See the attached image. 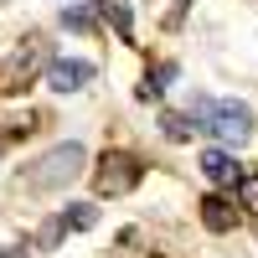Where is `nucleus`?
<instances>
[{"mask_svg": "<svg viewBox=\"0 0 258 258\" xmlns=\"http://www.w3.org/2000/svg\"><path fill=\"white\" fill-rule=\"evenodd\" d=\"M202 222L212 232H232L238 227V207H232L227 197H202Z\"/></svg>", "mask_w": 258, "mask_h": 258, "instance_id": "obj_7", "label": "nucleus"}, {"mask_svg": "<svg viewBox=\"0 0 258 258\" xmlns=\"http://www.w3.org/2000/svg\"><path fill=\"white\" fill-rule=\"evenodd\" d=\"M88 78H93V62H83V57H57L52 68H47V83H52L57 93H78Z\"/></svg>", "mask_w": 258, "mask_h": 258, "instance_id": "obj_5", "label": "nucleus"}, {"mask_svg": "<svg viewBox=\"0 0 258 258\" xmlns=\"http://www.w3.org/2000/svg\"><path fill=\"white\" fill-rule=\"evenodd\" d=\"M83 160H88V150H83L78 140L47 150V155H41V160L26 170V191H57V186H68L78 170H83Z\"/></svg>", "mask_w": 258, "mask_h": 258, "instance_id": "obj_2", "label": "nucleus"}, {"mask_svg": "<svg viewBox=\"0 0 258 258\" xmlns=\"http://www.w3.org/2000/svg\"><path fill=\"white\" fill-rule=\"evenodd\" d=\"M202 176L217 181V186H238L243 170H238V160H232L227 150H207V155H202Z\"/></svg>", "mask_w": 258, "mask_h": 258, "instance_id": "obj_6", "label": "nucleus"}, {"mask_svg": "<svg viewBox=\"0 0 258 258\" xmlns=\"http://www.w3.org/2000/svg\"><path fill=\"white\" fill-rule=\"evenodd\" d=\"M41 62H47V41H41V36H26V41L11 52V62L0 68V88H6V93H21V88L36 78Z\"/></svg>", "mask_w": 258, "mask_h": 258, "instance_id": "obj_4", "label": "nucleus"}, {"mask_svg": "<svg viewBox=\"0 0 258 258\" xmlns=\"http://www.w3.org/2000/svg\"><path fill=\"white\" fill-rule=\"evenodd\" d=\"M98 11L109 16V21H114V31L129 41V6H124V0H98Z\"/></svg>", "mask_w": 258, "mask_h": 258, "instance_id": "obj_10", "label": "nucleus"}, {"mask_svg": "<svg viewBox=\"0 0 258 258\" xmlns=\"http://www.w3.org/2000/svg\"><path fill=\"white\" fill-rule=\"evenodd\" d=\"M57 222H62V232H88V227L98 222V207H88V202H73V207L57 217Z\"/></svg>", "mask_w": 258, "mask_h": 258, "instance_id": "obj_8", "label": "nucleus"}, {"mask_svg": "<svg viewBox=\"0 0 258 258\" xmlns=\"http://www.w3.org/2000/svg\"><path fill=\"white\" fill-rule=\"evenodd\" d=\"M165 135H170V140H191V124H186V114H165Z\"/></svg>", "mask_w": 258, "mask_h": 258, "instance_id": "obj_13", "label": "nucleus"}, {"mask_svg": "<svg viewBox=\"0 0 258 258\" xmlns=\"http://www.w3.org/2000/svg\"><path fill=\"white\" fill-rule=\"evenodd\" d=\"M170 78H176V68H170V62H165V68H150V78L140 83V98H160Z\"/></svg>", "mask_w": 258, "mask_h": 258, "instance_id": "obj_9", "label": "nucleus"}, {"mask_svg": "<svg viewBox=\"0 0 258 258\" xmlns=\"http://www.w3.org/2000/svg\"><path fill=\"white\" fill-rule=\"evenodd\" d=\"M145 176V165L135 155H124V150H109V155L98 160L93 170V186H98V197H124V191H135Z\"/></svg>", "mask_w": 258, "mask_h": 258, "instance_id": "obj_3", "label": "nucleus"}, {"mask_svg": "<svg viewBox=\"0 0 258 258\" xmlns=\"http://www.w3.org/2000/svg\"><path fill=\"white\" fill-rule=\"evenodd\" d=\"M62 26H68V31H88L93 26V6H68V11H62Z\"/></svg>", "mask_w": 258, "mask_h": 258, "instance_id": "obj_11", "label": "nucleus"}, {"mask_svg": "<svg viewBox=\"0 0 258 258\" xmlns=\"http://www.w3.org/2000/svg\"><path fill=\"white\" fill-rule=\"evenodd\" d=\"M191 119H197V129L217 135L222 145H248L253 135V109L238 98H191Z\"/></svg>", "mask_w": 258, "mask_h": 258, "instance_id": "obj_1", "label": "nucleus"}, {"mask_svg": "<svg viewBox=\"0 0 258 258\" xmlns=\"http://www.w3.org/2000/svg\"><path fill=\"white\" fill-rule=\"evenodd\" d=\"M238 207H248L258 217V176H238Z\"/></svg>", "mask_w": 258, "mask_h": 258, "instance_id": "obj_12", "label": "nucleus"}]
</instances>
